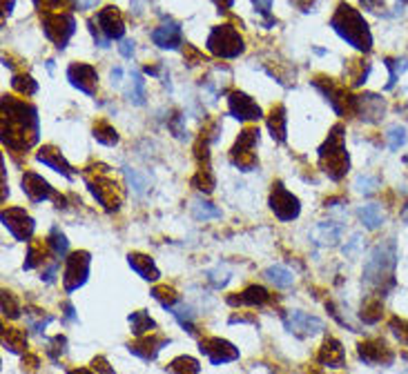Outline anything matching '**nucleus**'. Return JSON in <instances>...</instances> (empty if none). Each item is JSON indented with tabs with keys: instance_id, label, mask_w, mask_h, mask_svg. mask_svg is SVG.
<instances>
[{
	"instance_id": "nucleus-29",
	"label": "nucleus",
	"mask_w": 408,
	"mask_h": 374,
	"mask_svg": "<svg viewBox=\"0 0 408 374\" xmlns=\"http://www.w3.org/2000/svg\"><path fill=\"white\" fill-rule=\"evenodd\" d=\"M129 326H132V332L136 334V337H143V334H148L152 332L156 326H154V321L150 319V314L146 312V309H141V312H134L129 316Z\"/></svg>"
},
{
	"instance_id": "nucleus-7",
	"label": "nucleus",
	"mask_w": 408,
	"mask_h": 374,
	"mask_svg": "<svg viewBox=\"0 0 408 374\" xmlns=\"http://www.w3.org/2000/svg\"><path fill=\"white\" fill-rule=\"evenodd\" d=\"M257 143H259V130H257V127H248V130H243L239 140H236L234 149H232V156H230L232 165H236L243 172L255 170L257 156L253 154V149H255Z\"/></svg>"
},
{
	"instance_id": "nucleus-44",
	"label": "nucleus",
	"mask_w": 408,
	"mask_h": 374,
	"mask_svg": "<svg viewBox=\"0 0 408 374\" xmlns=\"http://www.w3.org/2000/svg\"><path fill=\"white\" fill-rule=\"evenodd\" d=\"M36 3V7L38 9H45V11H56V9H60L68 0H34Z\"/></svg>"
},
{
	"instance_id": "nucleus-30",
	"label": "nucleus",
	"mask_w": 408,
	"mask_h": 374,
	"mask_svg": "<svg viewBox=\"0 0 408 374\" xmlns=\"http://www.w3.org/2000/svg\"><path fill=\"white\" fill-rule=\"evenodd\" d=\"M199 370H201L199 361L192 356H179L170 363V372L172 374H199Z\"/></svg>"
},
{
	"instance_id": "nucleus-42",
	"label": "nucleus",
	"mask_w": 408,
	"mask_h": 374,
	"mask_svg": "<svg viewBox=\"0 0 408 374\" xmlns=\"http://www.w3.org/2000/svg\"><path fill=\"white\" fill-rule=\"evenodd\" d=\"M377 187H379V180L375 176H359L355 180V189H357L359 194H373Z\"/></svg>"
},
{
	"instance_id": "nucleus-27",
	"label": "nucleus",
	"mask_w": 408,
	"mask_h": 374,
	"mask_svg": "<svg viewBox=\"0 0 408 374\" xmlns=\"http://www.w3.org/2000/svg\"><path fill=\"white\" fill-rule=\"evenodd\" d=\"M167 341L165 339H159V337H152V339H146V341H139L136 345H132L129 350L134 352V354H139L141 359H146V361H150V359H154L156 354H159V350H161V345H165Z\"/></svg>"
},
{
	"instance_id": "nucleus-34",
	"label": "nucleus",
	"mask_w": 408,
	"mask_h": 374,
	"mask_svg": "<svg viewBox=\"0 0 408 374\" xmlns=\"http://www.w3.org/2000/svg\"><path fill=\"white\" fill-rule=\"evenodd\" d=\"M11 87H14L16 92L23 94V96H32V94L38 92V85H36V81L32 79V76H14Z\"/></svg>"
},
{
	"instance_id": "nucleus-10",
	"label": "nucleus",
	"mask_w": 408,
	"mask_h": 374,
	"mask_svg": "<svg viewBox=\"0 0 408 374\" xmlns=\"http://www.w3.org/2000/svg\"><path fill=\"white\" fill-rule=\"evenodd\" d=\"M270 210L274 212V216L281 218V221H293V218L299 216V201L297 196H293L281 183L272 185V194H270Z\"/></svg>"
},
{
	"instance_id": "nucleus-11",
	"label": "nucleus",
	"mask_w": 408,
	"mask_h": 374,
	"mask_svg": "<svg viewBox=\"0 0 408 374\" xmlns=\"http://www.w3.org/2000/svg\"><path fill=\"white\" fill-rule=\"evenodd\" d=\"M87 185L91 189V194H94V199L103 205L105 210H116L118 205L123 203L121 187H118L108 176H96V180H87Z\"/></svg>"
},
{
	"instance_id": "nucleus-25",
	"label": "nucleus",
	"mask_w": 408,
	"mask_h": 374,
	"mask_svg": "<svg viewBox=\"0 0 408 374\" xmlns=\"http://www.w3.org/2000/svg\"><path fill=\"white\" fill-rule=\"evenodd\" d=\"M341 234H344V225L337 223V221H328V223H321L317 229L312 232V236L317 239V243L321 245H335Z\"/></svg>"
},
{
	"instance_id": "nucleus-15",
	"label": "nucleus",
	"mask_w": 408,
	"mask_h": 374,
	"mask_svg": "<svg viewBox=\"0 0 408 374\" xmlns=\"http://www.w3.org/2000/svg\"><path fill=\"white\" fill-rule=\"evenodd\" d=\"M201 352H205V356L210 359L212 366H221V363H230V361L239 359V350L223 339H208L201 341Z\"/></svg>"
},
{
	"instance_id": "nucleus-16",
	"label": "nucleus",
	"mask_w": 408,
	"mask_h": 374,
	"mask_svg": "<svg viewBox=\"0 0 408 374\" xmlns=\"http://www.w3.org/2000/svg\"><path fill=\"white\" fill-rule=\"evenodd\" d=\"M230 114L239 121H257L261 119V107L243 92H232L228 98Z\"/></svg>"
},
{
	"instance_id": "nucleus-55",
	"label": "nucleus",
	"mask_w": 408,
	"mask_h": 374,
	"mask_svg": "<svg viewBox=\"0 0 408 374\" xmlns=\"http://www.w3.org/2000/svg\"><path fill=\"white\" fill-rule=\"evenodd\" d=\"M70 374H91V372H87V370H74V372H70Z\"/></svg>"
},
{
	"instance_id": "nucleus-48",
	"label": "nucleus",
	"mask_w": 408,
	"mask_h": 374,
	"mask_svg": "<svg viewBox=\"0 0 408 374\" xmlns=\"http://www.w3.org/2000/svg\"><path fill=\"white\" fill-rule=\"evenodd\" d=\"M74 7L76 9H81V11H87V9H94L98 5V0H72Z\"/></svg>"
},
{
	"instance_id": "nucleus-33",
	"label": "nucleus",
	"mask_w": 408,
	"mask_h": 374,
	"mask_svg": "<svg viewBox=\"0 0 408 374\" xmlns=\"http://www.w3.org/2000/svg\"><path fill=\"white\" fill-rule=\"evenodd\" d=\"M43 261H45V243L43 241H30V254H27L25 269H32L36 265H41Z\"/></svg>"
},
{
	"instance_id": "nucleus-9",
	"label": "nucleus",
	"mask_w": 408,
	"mask_h": 374,
	"mask_svg": "<svg viewBox=\"0 0 408 374\" xmlns=\"http://www.w3.org/2000/svg\"><path fill=\"white\" fill-rule=\"evenodd\" d=\"M87 274H89V254L87 252H76L72 254L68 263H65V290L68 292H74L83 286L87 281Z\"/></svg>"
},
{
	"instance_id": "nucleus-28",
	"label": "nucleus",
	"mask_w": 408,
	"mask_h": 374,
	"mask_svg": "<svg viewBox=\"0 0 408 374\" xmlns=\"http://www.w3.org/2000/svg\"><path fill=\"white\" fill-rule=\"evenodd\" d=\"M266 279L270 281V283H274V288H291L293 286V281H295V276L288 272L286 267H281V265H272V267H268L266 269Z\"/></svg>"
},
{
	"instance_id": "nucleus-23",
	"label": "nucleus",
	"mask_w": 408,
	"mask_h": 374,
	"mask_svg": "<svg viewBox=\"0 0 408 374\" xmlns=\"http://www.w3.org/2000/svg\"><path fill=\"white\" fill-rule=\"evenodd\" d=\"M268 299H270L268 292L263 290L261 286H250L239 296H230L228 303L230 305H263Z\"/></svg>"
},
{
	"instance_id": "nucleus-37",
	"label": "nucleus",
	"mask_w": 408,
	"mask_h": 374,
	"mask_svg": "<svg viewBox=\"0 0 408 374\" xmlns=\"http://www.w3.org/2000/svg\"><path fill=\"white\" fill-rule=\"evenodd\" d=\"M5 345L9 347L11 352H20L23 347H27V341H25V334L18 332L16 328H9L5 332Z\"/></svg>"
},
{
	"instance_id": "nucleus-6",
	"label": "nucleus",
	"mask_w": 408,
	"mask_h": 374,
	"mask_svg": "<svg viewBox=\"0 0 408 374\" xmlns=\"http://www.w3.org/2000/svg\"><path fill=\"white\" fill-rule=\"evenodd\" d=\"M43 29L49 41L58 49H63L76 32V20L72 14H68V11H45Z\"/></svg>"
},
{
	"instance_id": "nucleus-36",
	"label": "nucleus",
	"mask_w": 408,
	"mask_h": 374,
	"mask_svg": "<svg viewBox=\"0 0 408 374\" xmlns=\"http://www.w3.org/2000/svg\"><path fill=\"white\" fill-rule=\"evenodd\" d=\"M194 218L199 221H208V218H221V210H217L215 205H210L205 201H194Z\"/></svg>"
},
{
	"instance_id": "nucleus-54",
	"label": "nucleus",
	"mask_w": 408,
	"mask_h": 374,
	"mask_svg": "<svg viewBox=\"0 0 408 374\" xmlns=\"http://www.w3.org/2000/svg\"><path fill=\"white\" fill-rule=\"evenodd\" d=\"M402 221H404V223H408V203L404 205V210H402Z\"/></svg>"
},
{
	"instance_id": "nucleus-8",
	"label": "nucleus",
	"mask_w": 408,
	"mask_h": 374,
	"mask_svg": "<svg viewBox=\"0 0 408 374\" xmlns=\"http://www.w3.org/2000/svg\"><path fill=\"white\" fill-rule=\"evenodd\" d=\"M91 29L103 32L105 41H118L125 34V25H123V16L116 7H105L98 11L96 20H91Z\"/></svg>"
},
{
	"instance_id": "nucleus-26",
	"label": "nucleus",
	"mask_w": 408,
	"mask_h": 374,
	"mask_svg": "<svg viewBox=\"0 0 408 374\" xmlns=\"http://www.w3.org/2000/svg\"><path fill=\"white\" fill-rule=\"evenodd\" d=\"M359 218H362V223L368 227V229H377L381 223H384V212H381V208L377 203H368L364 205V208L357 210Z\"/></svg>"
},
{
	"instance_id": "nucleus-3",
	"label": "nucleus",
	"mask_w": 408,
	"mask_h": 374,
	"mask_svg": "<svg viewBox=\"0 0 408 374\" xmlns=\"http://www.w3.org/2000/svg\"><path fill=\"white\" fill-rule=\"evenodd\" d=\"M319 161H321L324 172L333 180H339L341 176H346L350 161H348V152L344 145V127L341 125L333 127V132L328 134L326 143L319 147Z\"/></svg>"
},
{
	"instance_id": "nucleus-12",
	"label": "nucleus",
	"mask_w": 408,
	"mask_h": 374,
	"mask_svg": "<svg viewBox=\"0 0 408 374\" xmlns=\"http://www.w3.org/2000/svg\"><path fill=\"white\" fill-rule=\"evenodd\" d=\"M3 225L14 234L18 241H30L34 234V218L20 210V208H9L3 212Z\"/></svg>"
},
{
	"instance_id": "nucleus-14",
	"label": "nucleus",
	"mask_w": 408,
	"mask_h": 374,
	"mask_svg": "<svg viewBox=\"0 0 408 374\" xmlns=\"http://www.w3.org/2000/svg\"><path fill=\"white\" fill-rule=\"evenodd\" d=\"M286 328L295 332L297 337H310V334H317L324 330V321L306 312H299V309H293V312L286 314Z\"/></svg>"
},
{
	"instance_id": "nucleus-31",
	"label": "nucleus",
	"mask_w": 408,
	"mask_h": 374,
	"mask_svg": "<svg viewBox=\"0 0 408 374\" xmlns=\"http://www.w3.org/2000/svg\"><path fill=\"white\" fill-rule=\"evenodd\" d=\"M94 138L103 145H116L118 143V136H116V130L105 121H98L94 125Z\"/></svg>"
},
{
	"instance_id": "nucleus-38",
	"label": "nucleus",
	"mask_w": 408,
	"mask_h": 374,
	"mask_svg": "<svg viewBox=\"0 0 408 374\" xmlns=\"http://www.w3.org/2000/svg\"><path fill=\"white\" fill-rule=\"evenodd\" d=\"M49 248H51V254L56 256V259H63L65 254H68V239H65L58 229L51 232V236H49Z\"/></svg>"
},
{
	"instance_id": "nucleus-4",
	"label": "nucleus",
	"mask_w": 408,
	"mask_h": 374,
	"mask_svg": "<svg viewBox=\"0 0 408 374\" xmlns=\"http://www.w3.org/2000/svg\"><path fill=\"white\" fill-rule=\"evenodd\" d=\"M395 261H397V252H395V243L388 239L379 243L377 248L371 252L368 261L364 265V281L368 286H381L386 279L393 276Z\"/></svg>"
},
{
	"instance_id": "nucleus-19",
	"label": "nucleus",
	"mask_w": 408,
	"mask_h": 374,
	"mask_svg": "<svg viewBox=\"0 0 408 374\" xmlns=\"http://www.w3.org/2000/svg\"><path fill=\"white\" fill-rule=\"evenodd\" d=\"M359 356L366 363H390L393 352L386 347V343L381 341H368L359 345Z\"/></svg>"
},
{
	"instance_id": "nucleus-32",
	"label": "nucleus",
	"mask_w": 408,
	"mask_h": 374,
	"mask_svg": "<svg viewBox=\"0 0 408 374\" xmlns=\"http://www.w3.org/2000/svg\"><path fill=\"white\" fill-rule=\"evenodd\" d=\"M129 100L134 105H143L146 102V81L139 72H132V89H129Z\"/></svg>"
},
{
	"instance_id": "nucleus-47",
	"label": "nucleus",
	"mask_w": 408,
	"mask_h": 374,
	"mask_svg": "<svg viewBox=\"0 0 408 374\" xmlns=\"http://www.w3.org/2000/svg\"><path fill=\"white\" fill-rule=\"evenodd\" d=\"M393 328H395V334H397V339H400L402 343H406V345H408V323H404V321H400V326H397V321H395Z\"/></svg>"
},
{
	"instance_id": "nucleus-35",
	"label": "nucleus",
	"mask_w": 408,
	"mask_h": 374,
	"mask_svg": "<svg viewBox=\"0 0 408 374\" xmlns=\"http://www.w3.org/2000/svg\"><path fill=\"white\" fill-rule=\"evenodd\" d=\"M152 294H154V299H156V301H161V305H163V307H167V309H172V307L177 305V301H179L177 292H174L172 288H167V286H159V288H154V290H152Z\"/></svg>"
},
{
	"instance_id": "nucleus-5",
	"label": "nucleus",
	"mask_w": 408,
	"mask_h": 374,
	"mask_svg": "<svg viewBox=\"0 0 408 374\" xmlns=\"http://www.w3.org/2000/svg\"><path fill=\"white\" fill-rule=\"evenodd\" d=\"M205 47L212 51L215 56H221V58H236L239 54H243V38L241 34L236 32L232 25H219L208 36V43Z\"/></svg>"
},
{
	"instance_id": "nucleus-52",
	"label": "nucleus",
	"mask_w": 408,
	"mask_h": 374,
	"mask_svg": "<svg viewBox=\"0 0 408 374\" xmlns=\"http://www.w3.org/2000/svg\"><path fill=\"white\" fill-rule=\"evenodd\" d=\"M212 3L219 7V11H228L234 5V0H212Z\"/></svg>"
},
{
	"instance_id": "nucleus-46",
	"label": "nucleus",
	"mask_w": 408,
	"mask_h": 374,
	"mask_svg": "<svg viewBox=\"0 0 408 374\" xmlns=\"http://www.w3.org/2000/svg\"><path fill=\"white\" fill-rule=\"evenodd\" d=\"M255 3V7H257V11L263 16V18H268V22H270V7H272V0H253Z\"/></svg>"
},
{
	"instance_id": "nucleus-18",
	"label": "nucleus",
	"mask_w": 408,
	"mask_h": 374,
	"mask_svg": "<svg viewBox=\"0 0 408 374\" xmlns=\"http://www.w3.org/2000/svg\"><path fill=\"white\" fill-rule=\"evenodd\" d=\"M23 192L30 196V201L34 203H41V201H47V199H54V189L49 187V183L43 178V176H38L36 172H27L23 176Z\"/></svg>"
},
{
	"instance_id": "nucleus-39",
	"label": "nucleus",
	"mask_w": 408,
	"mask_h": 374,
	"mask_svg": "<svg viewBox=\"0 0 408 374\" xmlns=\"http://www.w3.org/2000/svg\"><path fill=\"white\" fill-rule=\"evenodd\" d=\"M192 183H194L196 189H203L205 194H210V192L215 189V178H212V174H210L208 167H205V170H199V174L194 176Z\"/></svg>"
},
{
	"instance_id": "nucleus-24",
	"label": "nucleus",
	"mask_w": 408,
	"mask_h": 374,
	"mask_svg": "<svg viewBox=\"0 0 408 374\" xmlns=\"http://www.w3.org/2000/svg\"><path fill=\"white\" fill-rule=\"evenodd\" d=\"M129 265L132 269L146 281H156L159 279V269H156L154 261L150 259V256L146 254H129Z\"/></svg>"
},
{
	"instance_id": "nucleus-49",
	"label": "nucleus",
	"mask_w": 408,
	"mask_h": 374,
	"mask_svg": "<svg viewBox=\"0 0 408 374\" xmlns=\"http://www.w3.org/2000/svg\"><path fill=\"white\" fill-rule=\"evenodd\" d=\"M91 366H94V370H101L103 374H114V372L108 368V361H105V359H94V363H91Z\"/></svg>"
},
{
	"instance_id": "nucleus-17",
	"label": "nucleus",
	"mask_w": 408,
	"mask_h": 374,
	"mask_svg": "<svg viewBox=\"0 0 408 374\" xmlns=\"http://www.w3.org/2000/svg\"><path fill=\"white\" fill-rule=\"evenodd\" d=\"M152 41L161 49H179L183 45L181 25L174 22V20H167V22L159 25V27L152 32Z\"/></svg>"
},
{
	"instance_id": "nucleus-45",
	"label": "nucleus",
	"mask_w": 408,
	"mask_h": 374,
	"mask_svg": "<svg viewBox=\"0 0 408 374\" xmlns=\"http://www.w3.org/2000/svg\"><path fill=\"white\" fill-rule=\"evenodd\" d=\"M362 234H355L350 241H348V245H346V248H344V254L346 256H355V254H357L359 252V248H362Z\"/></svg>"
},
{
	"instance_id": "nucleus-43",
	"label": "nucleus",
	"mask_w": 408,
	"mask_h": 374,
	"mask_svg": "<svg viewBox=\"0 0 408 374\" xmlns=\"http://www.w3.org/2000/svg\"><path fill=\"white\" fill-rule=\"evenodd\" d=\"M381 316V303L379 301H368V305L362 309V319H366L368 323H375Z\"/></svg>"
},
{
	"instance_id": "nucleus-13",
	"label": "nucleus",
	"mask_w": 408,
	"mask_h": 374,
	"mask_svg": "<svg viewBox=\"0 0 408 374\" xmlns=\"http://www.w3.org/2000/svg\"><path fill=\"white\" fill-rule=\"evenodd\" d=\"M68 79L78 89V92H83L87 96L96 94L98 74L91 65H85V62H74V65H70V69H68Z\"/></svg>"
},
{
	"instance_id": "nucleus-2",
	"label": "nucleus",
	"mask_w": 408,
	"mask_h": 374,
	"mask_svg": "<svg viewBox=\"0 0 408 374\" xmlns=\"http://www.w3.org/2000/svg\"><path fill=\"white\" fill-rule=\"evenodd\" d=\"M331 25H333V29L344 38L346 43H350L352 47H357L362 51L371 49L373 38H371V32H368L366 20L362 18V14L357 9H352L350 5H339Z\"/></svg>"
},
{
	"instance_id": "nucleus-41",
	"label": "nucleus",
	"mask_w": 408,
	"mask_h": 374,
	"mask_svg": "<svg viewBox=\"0 0 408 374\" xmlns=\"http://www.w3.org/2000/svg\"><path fill=\"white\" fill-rule=\"evenodd\" d=\"M386 136H388V147L390 149H400L406 143V130L400 125H393Z\"/></svg>"
},
{
	"instance_id": "nucleus-51",
	"label": "nucleus",
	"mask_w": 408,
	"mask_h": 374,
	"mask_svg": "<svg viewBox=\"0 0 408 374\" xmlns=\"http://www.w3.org/2000/svg\"><path fill=\"white\" fill-rule=\"evenodd\" d=\"M362 5L368 7L371 11H377L379 7H384V3H381V0H362Z\"/></svg>"
},
{
	"instance_id": "nucleus-40",
	"label": "nucleus",
	"mask_w": 408,
	"mask_h": 374,
	"mask_svg": "<svg viewBox=\"0 0 408 374\" xmlns=\"http://www.w3.org/2000/svg\"><path fill=\"white\" fill-rule=\"evenodd\" d=\"M172 314L179 319V323H181L183 328H188V332H194V330H192V319H194V314H192V309H190V307H186L183 303H177V305L172 307Z\"/></svg>"
},
{
	"instance_id": "nucleus-53",
	"label": "nucleus",
	"mask_w": 408,
	"mask_h": 374,
	"mask_svg": "<svg viewBox=\"0 0 408 374\" xmlns=\"http://www.w3.org/2000/svg\"><path fill=\"white\" fill-rule=\"evenodd\" d=\"M3 7H5V11L9 14V11H11V7H14V0H3Z\"/></svg>"
},
{
	"instance_id": "nucleus-21",
	"label": "nucleus",
	"mask_w": 408,
	"mask_h": 374,
	"mask_svg": "<svg viewBox=\"0 0 408 374\" xmlns=\"http://www.w3.org/2000/svg\"><path fill=\"white\" fill-rule=\"evenodd\" d=\"M344 347H341V343L337 339H328L321 350H319V363L321 366H328V368H339L341 363H344Z\"/></svg>"
},
{
	"instance_id": "nucleus-20",
	"label": "nucleus",
	"mask_w": 408,
	"mask_h": 374,
	"mask_svg": "<svg viewBox=\"0 0 408 374\" xmlns=\"http://www.w3.org/2000/svg\"><path fill=\"white\" fill-rule=\"evenodd\" d=\"M38 161H41L43 165H47V167H51L54 172H60L63 176H68V178H72L74 174H72V167L68 165V161L63 159V154L58 152V149H54V147H43L41 152H38Z\"/></svg>"
},
{
	"instance_id": "nucleus-1",
	"label": "nucleus",
	"mask_w": 408,
	"mask_h": 374,
	"mask_svg": "<svg viewBox=\"0 0 408 374\" xmlns=\"http://www.w3.org/2000/svg\"><path fill=\"white\" fill-rule=\"evenodd\" d=\"M3 140L9 149L25 152L38 140V112L14 96L3 98Z\"/></svg>"
},
{
	"instance_id": "nucleus-50",
	"label": "nucleus",
	"mask_w": 408,
	"mask_h": 374,
	"mask_svg": "<svg viewBox=\"0 0 408 374\" xmlns=\"http://www.w3.org/2000/svg\"><path fill=\"white\" fill-rule=\"evenodd\" d=\"M121 54H123L125 58H129L132 54H134V43H132V41H123V43H121Z\"/></svg>"
},
{
	"instance_id": "nucleus-22",
	"label": "nucleus",
	"mask_w": 408,
	"mask_h": 374,
	"mask_svg": "<svg viewBox=\"0 0 408 374\" xmlns=\"http://www.w3.org/2000/svg\"><path fill=\"white\" fill-rule=\"evenodd\" d=\"M268 130H270V134H272L274 140H279V143H283V140H286L288 116H286V107L283 105L272 107V112L268 116Z\"/></svg>"
}]
</instances>
